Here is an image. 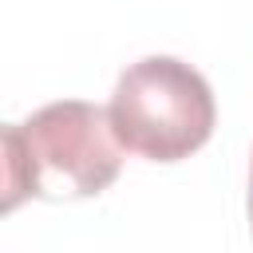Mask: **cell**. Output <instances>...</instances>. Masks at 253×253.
Instances as JSON below:
<instances>
[{
  "mask_svg": "<svg viewBox=\"0 0 253 253\" xmlns=\"http://www.w3.org/2000/svg\"><path fill=\"white\" fill-rule=\"evenodd\" d=\"M123 142L111 111L87 99H59L4 126V202L12 213L28 198H95L123 170Z\"/></svg>",
  "mask_w": 253,
  "mask_h": 253,
  "instance_id": "obj_1",
  "label": "cell"
},
{
  "mask_svg": "<svg viewBox=\"0 0 253 253\" xmlns=\"http://www.w3.org/2000/svg\"><path fill=\"white\" fill-rule=\"evenodd\" d=\"M111 126L119 142L150 162H182L202 150L217 123V103L198 67L174 55L130 63L111 91Z\"/></svg>",
  "mask_w": 253,
  "mask_h": 253,
  "instance_id": "obj_2",
  "label": "cell"
},
{
  "mask_svg": "<svg viewBox=\"0 0 253 253\" xmlns=\"http://www.w3.org/2000/svg\"><path fill=\"white\" fill-rule=\"evenodd\" d=\"M245 210H249V229H253V158H249V198H245Z\"/></svg>",
  "mask_w": 253,
  "mask_h": 253,
  "instance_id": "obj_3",
  "label": "cell"
}]
</instances>
